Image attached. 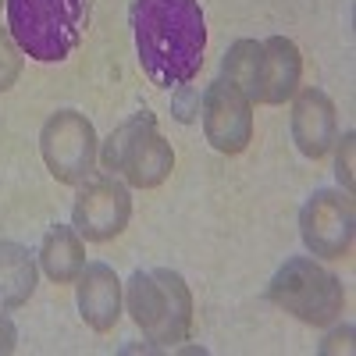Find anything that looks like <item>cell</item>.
I'll use <instances>...</instances> for the list:
<instances>
[{
    "mask_svg": "<svg viewBox=\"0 0 356 356\" xmlns=\"http://www.w3.org/2000/svg\"><path fill=\"white\" fill-rule=\"evenodd\" d=\"M139 68L154 86H189L203 68L207 22L200 0H132Z\"/></svg>",
    "mask_w": 356,
    "mask_h": 356,
    "instance_id": "obj_1",
    "label": "cell"
},
{
    "mask_svg": "<svg viewBox=\"0 0 356 356\" xmlns=\"http://www.w3.org/2000/svg\"><path fill=\"white\" fill-rule=\"evenodd\" d=\"M125 310L143 339L157 349L186 342L193 332V292L171 267L136 271L125 285Z\"/></svg>",
    "mask_w": 356,
    "mask_h": 356,
    "instance_id": "obj_2",
    "label": "cell"
},
{
    "mask_svg": "<svg viewBox=\"0 0 356 356\" xmlns=\"http://www.w3.org/2000/svg\"><path fill=\"white\" fill-rule=\"evenodd\" d=\"M86 8V0H8V29L22 54L54 65L79 47Z\"/></svg>",
    "mask_w": 356,
    "mask_h": 356,
    "instance_id": "obj_3",
    "label": "cell"
},
{
    "mask_svg": "<svg viewBox=\"0 0 356 356\" xmlns=\"http://www.w3.org/2000/svg\"><path fill=\"white\" fill-rule=\"evenodd\" d=\"M100 164L111 175H122L132 189H157L175 171V150L161 136L157 118L139 111L100 143Z\"/></svg>",
    "mask_w": 356,
    "mask_h": 356,
    "instance_id": "obj_4",
    "label": "cell"
},
{
    "mask_svg": "<svg viewBox=\"0 0 356 356\" xmlns=\"http://www.w3.org/2000/svg\"><path fill=\"white\" fill-rule=\"evenodd\" d=\"M267 300L310 328H328L346 310V285L317 260L292 257L275 271L267 285Z\"/></svg>",
    "mask_w": 356,
    "mask_h": 356,
    "instance_id": "obj_5",
    "label": "cell"
},
{
    "mask_svg": "<svg viewBox=\"0 0 356 356\" xmlns=\"http://www.w3.org/2000/svg\"><path fill=\"white\" fill-rule=\"evenodd\" d=\"M40 154L61 186H86L100 164V139L86 114L61 107L40 129Z\"/></svg>",
    "mask_w": 356,
    "mask_h": 356,
    "instance_id": "obj_6",
    "label": "cell"
},
{
    "mask_svg": "<svg viewBox=\"0 0 356 356\" xmlns=\"http://www.w3.org/2000/svg\"><path fill=\"white\" fill-rule=\"evenodd\" d=\"M300 239L321 260H342L356 239V203L353 193L317 189L300 211Z\"/></svg>",
    "mask_w": 356,
    "mask_h": 356,
    "instance_id": "obj_7",
    "label": "cell"
},
{
    "mask_svg": "<svg viewBox=\"0 0 356 356\" xmlns=\"http://www.w3.org/2000/svg\"><path fill=\"white\" fill-rule=\"evenodd\" d=\"M203 136L218 154L235 157L253 143V100L228 79H214L200 100Z\"/></svg>",
    "mask_w": 356,
    "mask_h": 356,
    "instance_id": "obj_8",
    "label": "cell"
},
{
    "mask_svg": "<svg viewBox=\"0 0 356 356\" xmlns=\"http://www.w3.org/2000/svg\"><path fill=\"white\" fill-rule=\"evenodd\" d=\"M132 218L129 186L118 178H89L72 203V228L86 243H111L118 239Z\"/></svg>",
    "mask_w": 356,
    "mask_h": 356,
    "instance_id": "obj_9",
    "label": "cell"
},
{
    "mask_svg": "<svg viewBox=\"0 0 356 356\" xmlns=\"http://www.w3.org/2000/svg\"><path fill=\"white\" fill-rule=\"evenodd\" d=\"M292 143L296 150L310 161H321L332 154V146L339 143V118L335 104L324 89H296V104H292Z\"/></svg>",
    "mask_w": 356,
    "mask_h": 356,
    "instance_id": "obj_10",
    "label": "cell"
},
{
    "mask_svg": "<svg viewBox=\"0 0 356 356\" xmlns=\"http://www.w3.org/2000/svg\"><path fill=\"white\" fill-rule=\"evenodd\" d=\"M79 282V317L93 332H111L122 321L125 307V285L107 264H86Z\"/></svg>",
    "mask_w": 356,
    "mask_h": 356,
    "instance_id": "obj_11",
    "label": "cell"
},
{
    "mask_svg": "<svg viewBox=\"0 0 356 356\" xmlns=\"http://www.w3.org/2000/svg\"><path fill=\"white\" fill-rule=\"evenodd\" d=\"M303 75V54L292 40L271 36L264 40V89H260V104H285L296 97Z\"/></svg>",
    "mask_w": 356,
    "mask_h": 356,
    "instance_id": "obj_12",
    "label": "cell"
},
{
    "mask_svg": "<svg viewBox=\"0 0 356 356\" xmlns=\"http://www.w3.org/2000/svg\"><path fill=\"white\" fill-rule=\"evenodd\" d=\"M36 257L18 243H0V310L25 307L36 292Z\"/></svg>",
    "mask_w": 356,
    "mask_h": 356,
    "instance_id": "obj_13",
    "label": "cell"
},
{
    "mask_svg": "<svg viewBox=\"0 0 356 356\" xmlns=\"http://www.w3.org/2000/svg\"><path fill=\"white\" fill-rule=\"evenodd\" d=\"M40 267L47 271L50 282H75L86 267V246H82V235L68 225H54L43 243H40Z\"/></svg>",
    "mask_w": 356,
    "mask_h": 356,
    "instance_id": "obj_14",
    "label": "cell"
},
{
    "mask_svg": "<svg viewBox=\"0 0 356 356\" xmlns=\"http://www.w3.org/2000/svg\"><path fill=\"white\" fill-rule=\"evenodd\" d=\"M221 79L232 86H239L243 93L260 104V89H264V43L257 40H235L228 54L221 57Z\"/></svg>",
    "mask_w": 356,
    "mask_h": 356,
    "instance_id": "obj_15",
    "label": "cell"
},
{
    "mask_svg": "<svg viewBox=\"0 0 356 356\" xmlns=\"http://www.w3.org/2000/svg\"><path fill=\"white\" fill-rule=\"evenodd\" d=\"M18 75H22V47L11 36V29L0 25V93H8L18 82Z\"/></svg>",
    "mask_w": 356,
    "mask_h": 356,
    "instance_id": "obj_16",
    "label": "cell"
},
{
    "mask_svg": "<svg viewBox=\"0 0 356 356\" xmlns=\"http://www.w3.org/2000/svg\"><path fill=\"white\" fill-rule=\"evenodd\" d=\"M353 143H356V136L346 132L342 146H339V157H335V175H339V182H342L346 193H353V178H356V171H353V150H356V146Z\"/></svg>",
    "mask_w": 356,
    "mask_h": 356,
    "instance_id": "obj_17",
    "label": "cell"
},
{
    "mask_svg": "<svg viewBox=\"0 0 356 356\" xmlns=\"http://www.w3.org/2000/svg\"><path fill=\"white\" fill-rule=\"evenodd\" d=\"M193 104L200 107V97L193 93L189 86H178V100H175V114H178V122H193V114H200V111H193Z\"/></svg>",
    "mask_w": 356,
    "mask_h": 356,
    "instance_id": "obj_18",
    "label": "cell"
},
{
    "mask_svg": "<svg viewBox=\"0 0 356 356\" xmlns=\"http://www.w3.org/2000/svg\"><path fill=\"white\" fill-rule=\"evenodd\" d=\"M353 353V324H342L339 332H332L328 335V342L321 346V353Z\"/></svg>",
    "mask_w": 356,
    "mask_h": 356,
    "instance_id": "obj_19",
    "label": "cell"
},
{
    "mask_svg": "<svg viewBox=\"0 0 356 356\" xmlns=\"http://www.w3.org/2000/svg\"><path fill=\"white\" fill-rule=\"evenodd\" d=\"M15 346H18V328H15V321L0 310V356L15 353Z\"/></svg>",
    "mask_w": 356,
    "mask_h": 356,
    "instance_id": "obj_20",
    "label": "cell"
},
{
    "mask_svg": "<svg viewBox=\"0 0 356 356\" xmlns=\"http://www.w3.org/2000/svg\"><path fill=\"white\" fill-rule=\"evenodd\" d=\"M0 4H8V0H0Z\"/></svg>",
    "mask_w": 356,
    "mask_h": 356,
    "instance_id": "obj_21",
    "label": "cell"
}]
</instances>
